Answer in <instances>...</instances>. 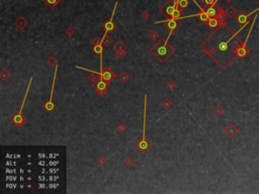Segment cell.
Here are the masks:
<instances>
[{"label":"cell","mask_w":259,"mask_h":194,"mask_svg":"<svg viewBox=\"0 0 259 194\" xmlns=\"http://www.w3.org/2000/svg\"><path fill=\"white\" fill-rule=\"evenodd\" d=\"M257 17H258V15L255 14L254 18H253V21H252V23H251L249 33H247L246 40H245L243 43H240V41H239L238 44H236L235 46H233L232 51H233V53L235 54V58H239L240 60H243V59H245V58L247 57V55L250 54V49L248 48L247 43H248V40H249V37H250V34L252 33V30H253V29H254L255 23H256Z\"/></svg>","instance_id":"cell-1"},{"label":"cell","mask_w":259,"mask_h":194,"mask_svg":"<svg viewBox=\"0 0 259 194\" xmlns=\"http://www.w3.org/2000/svg\"><path fill=\"white\" fill-rule=\"evenodd\" d=\"M152 53L162 62H164L166 59L173 53V48L168 45V39L165 41H160L155 48L152 49Z\"/></svg>","instance_id":"cell-2"},{"label":"cell","mask_w":259,"mask_h":194,"mask_svg":"<svg viewBox=\"0 0 259 194\" xmlns=\"http://www.w3.org/2000/svg\"><path fill=\"white\" fill-rule=\"evenodd\" d=\"M145 99V104H144V127H143V138L139 142V145H138V149L142 152V153H145L149 150L150 148V144L148 143V141L146 140V113H147V95H145L144 97Z\"/></svg>","instance_id":"cell-3"},{"label":"cell","mask_w":259,"mask_h":194,"mask_svg":"<svg viewBox=\"0 0 259 194\" xmlns=\"http://www.w3.org/2000/svg\"><path fill=\"white\" fill-rule=\"evenodd\" d=\"M33 78L32 77V78H30L29 82V85H27V89H26V91L25 98H23L22 104V107H20L19 111L16 112L14 115H13L12 118H11V120L13 121V123H15L16 126H23V123H25V121H26V118H25V117H23V115H22V110H23V107H25V103H26V97H27V93H29V87H30V84H32V82H33Z\"/></svg>","instance_id":"cell-4"},{"label":"cell","mask_w":259,"mask_h":194,"mask_svg":"<svg viewBox=\"0 0 259 194\" xmlns=\"http://www.w3.org/2000/svg\"><path fill=\"white\" fill-rule=\"evenodd\" d=\"M257 11H259V7L256 8L253 11H251L249 13H246L245 11H240L239 13H237V15L235 16V20L238 24H241V25H246V24L249 23L250 21V16L253 15L254 13H256Z\"/></svg>","instance_id":"cell-5"},{"label":"cell","mask_w":259,"mask_h":194,"mask_svg":"<svg viewBox=\"0 0 259 194\" xmlns=\"http://www.w3.org/2000/svg\"><path fill=\"white\" fill-rule=\"evenodd\" d=\"M77 68L82 69V70H85V71H88L90 73H93V74H95L96 76H100V77H102L103 80H105V81H110L113 77H115V73H112L109 69H105V70H102L100 72H95V71L89 70V69L82 68V67H80V66H77Z\"/></svg>","instance_id":"cell-6"},{"label":"cell","mask_w":259,"mask_h":194,"mask_svg":"<svg viewBox=\"0 0 259 194\" xmlns=\"http://www.w3.org/2000/svg\"><path fill=\"white\" fill-rule=\"evenodd\" d=\"M57 70H58V64L55 65V73H54V80H53V84H52V90H51V95L49 98V101H48L46 104H45V108H46L48 111H52L55 108V104L53 102V93H54V88H55V82H56V77H57Z\"/></svg>","instance_id":"cell-7"},{"label":"cell","mask_w":259,"mask_h":194,"mask_svg":"<svg viewBox=\"0 0 259 194\" xmlns=\"http://www.w3.org/2000/svg\"><path fill=\"white\" fill-rule=\"evenodd\" d=\"M116 6H117V2H116V4H115V8H113V11H112V17H110V19L103 23V27L105 29V33H106L115 29V22H113V17H115V13H116Z\"/></svg>","instance_id":"cell-8"},{"label":"cell","mask_w":259,"mask_h":194,"mask_svg":"<svg viewBox=\"0 0 259 194\" xmlns=\"http://www.w3.org/2000/svg\"><path fill=\"white\" fill-rule=\"evenodd\" d=\"M220 6L217 5V3H214L213 5L209 6V7H203V9L206 10V14L209 15L210 18H212V17H216L218 15V13L220 11Z\"/></svg>","instance_id":"cell-9"},{"label":"cell","mask_w":259,"mask_h":194,"mask_svg":"<svg viewBox=\"0 0 259 194\" xmlns=\"http://www.w3.org/2000/svg\"><path fill=\"white\" fill-rule=\"evenodd\" d=\"M156 23H166V26H167V29L170 30V33L179 25V22H177V19H174V18H169L167 20H165V21H157Z\"/></svg>","instance_id":"cell-10"},{"label":"cell","mask_w":259,"mask_h":194,"mask_svg":"<svg viewBox=\"0 0 259 194\" xmlns=\"http://www.w3.org/2000/svg\"><path fill=\"white\" fill-rule=\"evenodd\" d=\"M238 131H239L238 127L233 123H230L229 126L225 129V133L227 134V136L230 137V138H235V136L237 134Z\"/></svg>","instance_id":"cell-11"},{"label":"cell","mask_w":259,"mask_h":194,"mask_svg":"<svg viewBox=\"0 0 259 194\" xmlns=\"http://www.w3.org/2000/svg\"><path fill=\"white\" fill-rule=\"evenodd\" d=\"M108 81H105V80H103L102 77H100L99 76V79H98V81H97V84H96V91L97 92H106V88H108Z\"/></svg>","instance_id":"cell-12"},{"label":"cell","mask_w":259,"mask_h":194,"mask_svg":"<svg viewBox=\"0 0 259 194\" xmlns=\"http://www.w3.org/2000/svg\"><path fill=\"white\" fill-rule=\"evenodd\" d=\"M208 24H209V26L210 27V29H220V27H222L221 26V21H220V19L218 18V17H212V18H210V20L208 21Z\"/></svg>","instance_id":"cell-13"},{"label":"cell","mask_w":259,"mask_h":194,"mask_svg":"<svg viewBox=\"0 0 259 194\" xmlns=\"http://www.w3.org/2000/svg\"><path fill=\"white\" fill-rule=\"evenodd\" d=\"M226 14H227V16H229V17H231V18H233V17H235L237 15V9L234 7V6H229V7H228L227 9H226Z\"/></svg>","instance_id":"cell-14"},{"label":"cell","mask_w":259,"mask_h":194,"mask_svg":"<svg viewBox=\"0 0 259 194\" xmlns=\"http://www.w3.org/2000/svg\"><path fill=\"white\" fill-rule=\"evenodd\" d=\"M181 13H182V9L179 7V6H177L174 10H173V12H172V14H171V18H174V19H180V17H181Z\"/></svg>","instance_id":"cell-15"},{"label":"cell","mask_w":259,"mask_h":194,"mask_svg":"<svg viewBox=\"0 0 259 194\" xmlns=\"http://www.w3.org/2000/svg\"><path fill=\"white\" fill-rule=\"evenodd\" d=\"M15 24L17 26L19 27V29H23V27H26V24H27V22H26V20L23 18L22 16H20L18 19L16 20L15 21Z\"/></svg>","instance_id":"cell-16"},{"label":"cell","mask_w":259,"mask_h":194,"mask_svg":"<svg viewBox=\"0 0 259 194\" xmlns=\"http://www.w3.org/2000/svg\"><path fill=\"white\" fill-rule=\"evenodd\" d=\"M228 46H229V41H221L219 44V46H218V48H219V50L221 52H226L228 50Z\"/></svg>","instance_id":"cell-17"},{"label":"cell","mask_w":259,"mask_h":194,"mask_svg":"<svg viewBox=\"0 0 259 194\" xmlns=\"http://www.w3.org/2000/svg\"><path fill=\"white\" fill-rule=\"evenodd\" d=\"M44 1L48 6H50L51 8H53L58 4L59 2H60V0H44Z\"/></svg>","instance_id":"cell-18"},{"label":"cell","mask_w":259,"mask_h":194,"mask_svg":"<svg viewBox=\"0 0 259 194\" xmlns=\"http://www.w3.org/2000/svg\"><path fill=\"white\" fill-rule=\"evenodd\" d=\"M224 111H225V110H224L223 107H222V106H220V105L216 106V107H215V109H214V112H215L218 116H221V115H222V114L224 113Z\"/></svg>","instance_id":"cell-19"},{"label":"cell","mask_w":259,"mask_h":194,"mask_svg":"<svg viewBox=\"0 0 259 194\" xmlns=\"http://www.w3.org/2000/svg\"><path fill=\"white\" fill-rule=\"evenodd\" d=\"M187 5H188V0H179V2H178V6H179V7H180L181 9L185 8Z\"/></svg>","instance_id":"cell-20"},{"label":"cell","mask_w":259,"mask_h":194,"mask_svg":"<svg viewBox=\"0 0 259 194\" xmlns=\"http://www.w3.org/2000/svg\"><path fill=\"white\" fill-rule=\"evenodd\" d=\"M205 2V7H209V6L213 5L214 3H217L218 0H202Z\"/></svg>","instance_id":"cell-21"},{"label":"cell","mask_w":259,"mask_h":194,"mask_svg":"<svg viewBox=\"0 0 259 194\" xmlns=\"http://www.w3.org/2000/svg\"><path fill=\"white\" fill-rule=\"evenodd\" d=\"M206 52L210 55V57L213 58L214 55H215V53H216V50H215V49H214L213 47H210V48H208V50H206ZM213 59H214V58H213Z\"/></svg>","instance_id":"cell-22"},{"label":"cell","mask_w":259,"mask_h":194,"mask_svg":"<svg viewBox=\"0 0 259 194\" xmlns=\"http://www.w3.org/2000/svg\"><path fill=\"white\" fill-rule=\"evenodd\" d=\"M119 78H120V80L122 81V82H126L128 80V78H129V76L127 75V73H123V74L120 75Z\"/></svg>","instance_id":"cell-23"},{"label":"cell","mask_w":259,"mask_h":194,"mask_svg":"<svg viewBox=\"0 0 259 194\" xmlns=\"http://www.w3.org/2000/svg\"><path fill=\"white\" fill-rule=\"evenodd\" d=\"M9 76H10V74H9L8 72L3 71V72H2V74H1V78L3 79V80H6V79H7V78H9Z\"/></svg>","instance_id":"cell-24"},{"label":"cell","mask_w":259,"mask_h":194,"mask_svg":"<svg viewBox=\"0 0 259 194\" xmlns=\"http://www.w3.org/2000/svg\"><path fill=\"white\" fill-rule=\"evenodd\" d=\"M120 48H125V46L123 45L122 41H120V43L116 46V51H120Z\"/></svg>","instance_id":"cell-25"},{"label":"cell","mask_w":259,"mask_h":194,"mask_svg":"<svg viewBox=\"0 0 259 194\" xmlns=\"http://www.w3.org/2000/svg\"><path fill=\"white\" fill-rule=\"evenodd\" d=\"M226 1H227V2H231L232 0H226Z\"/></svg>","instance_id":"cell-26"}]
</instances>
